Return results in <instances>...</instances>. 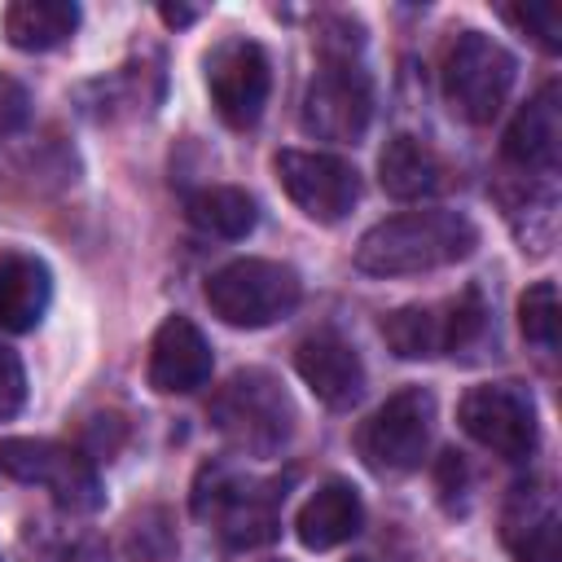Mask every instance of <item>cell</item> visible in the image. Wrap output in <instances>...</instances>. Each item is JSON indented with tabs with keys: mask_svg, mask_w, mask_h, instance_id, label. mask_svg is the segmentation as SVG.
I'll use <instances>...</instances> for the list:
<instances>
[{
	"mask_svg": "<svg viewBox=\"0 0 562 562\" xmlns=\"http://www.w3.org/2000/svg\"><path fill=\"white\" fill-rule=\"evenodd\" d=\"M303 299V281L281 259H233L206 277V307L233 329H263L285 321Z\"/></svg>",
	"mask_w": 562,
	"mask_h": 562,
	"instance_id": "obj_5",
	"label": "cell"
},
{
	"mask_svg": "<svg viewBox=\"0 0 562 562\" xmlns=\"http://www.w3.org/2000/svg\"><path fill=\"white\" fill-rule=\"evenodd\" d=\"M79 26L75 0H13L4 9V40L22 53H48L66 44Z\"/></svg>",
	"mask_w": 562,
	"mask_h": 562,
	"instance_id": "obj_19",
	"label": "cell"
},
{
	"mask_svg": "<svg viewBox=\"0 0 562 562\" xmlns=\"http://www.w3.org/2000/svg\"><path fill=\"white\" fill-rule=\"evenodd\" d=\"M514 26H522L544 53H558L562 48V18L553 4H527V9H501Z\"/></svg>",
	"mask_w": 562,
	"mask_h": 562,
	"instance_id": "obj_25",
	"label": "cell"
},
{
	"mask_svg": "<svg viewBox=\"0 0 562 562\" xmlns=\"http://www.w3.org/2000/svg\"><path fill=\"white\" fill-rule=\"evenodd\" d=\"M479 246V224L465 211L426 206L378 220L356 241V268L369 277H417L470 259Z\"/></svg>",
	"mask_w": 562,
	"mask_h": 562,
	"instance_id": "obj_1",
	"label": "cell"
},
{
	"mask_svg": "<svg viewBox=\"0 0 562 562\" xmlns=\"http://www.w3.org/2000/svg\"><path fill=\"white\" fill-rule=\"evenodd\" d=\"M430 426H435V395L426 386H404L360 422L356 452L373 474H408L426 457Z\"/></svg>",
	"mask_w": 562,
	"mask_h": 562,
	"instance_id": "obj_7",
	"label": "cell"
},
{
	"mask_svg": "<svg viewBox=\"0 0 562 562\" xmlns=\"http://www.w3.org/2000/svg\"><path fill=\"white\" fill-rule=\"evenodd\" d=\"M184 211H189V220H193L202 233L224 237V241H241V237H250L255 224H259L255 198H250L246 189H237V184H206V189L189 193Z\"/></svg>",
	"mask_w": 562,
	"mask_h": 562,
	"instance_id": "obj_20",
	"label": "cell"
},
{
	"mask_svg": "<svg viewBox=\"0 0 562 562\" xmlns=\"http://www.w3.org/2000/svg\"><path fill=\"white\" fill-rule=\"evenodd\" d=\"M22 562H105V544L70 522L57 518H26L18 531Z\"/></svg>",
	"mask_w": 562,
	"mask_h": 562,
	"instance_id": "obj_21",
	"label": "cell"
},
{
	"mask_svg": "<svg viewBox=\"0 0 562 562\" xmlns=\"http://www.w3.org/2000/svg\"><path fill=\"white\" fill-rule=\"evenodd\" d=\"M373 119V88L360 61L351 57H321V70L303 88L299 123L316 140L334 145H356L369 132Z\"/></svg>",
	"mask_w": 562,
	"mask_h": 562,
	"instance_id": "obj_8",
	"label": "cell"
},
{
	"mask_svg": "<svg viewBox=\"0 0 562 562\" xmlns=\"http://www.w3.org/2000/svg\"><path fill=\"white\" fill-rule=\"evenodd\" d=\"M382 338L400 360H430L443 356V316L439 303H408L382 321Z\"/></svg>",
	"mask_w": 562,
	"mask_h": 562,
	"instance_id": "obj_22",
	"label": "cell"
},
{
	"mask_svg": "<svg viewBox=\"0 0 562 562\" xmlns=\"http://www.w3.org/2000/svg\"><path fill=\"white\" fill-rule=\"evenodd\" d=\"M272 171L285 189V198L316 224H338L360 202V171L321 149H281L272 158Z\"/></svg>",
	"mask_w": 562,
	"mask_h": 562,
	"instance_id": "obj_11",
	"label": "cell"
},
{
	"mask_svg": "<svg viewBox=\"0 0 562 562\" xmlns=\"http://www.w3.org/2000/svg\"><path fill=\"white\" fill-rule=\"evenodd\" d=\"M378 180L391 198L400 202H417V198H435L452 184L448 162L435 154L430 140L413 136V132H395L382 154H378Z\"/></svg>",
	"mask_w": 562,
	"mask_h": 562,
	"instance_id": "obj_17",
	"label": "cell"
},
{
	"mask_svg": "<svg viewBox=\"0 0 562 562\" xmlns=\"http://www.w3.org/2000/svg\"><path fill=\"white\" fill-rule=\"evenodd\" d=\"M294 400L268 369H237L211 400V426L246 457H272L294 435Z\"/></svg>",
	"mask_w": 562,
	"mask_h": 562,
	"instance_id": "obj_3",
	"label": "cell"
},
{
	"mask_svg": "<svg viewBox=\"0 0 562 562\" xmlns=\"http://www.w3.org/2000/svg\"><path fill=\"white\" fill-rule=\"evenodd\" d=\"M457 422H461V430L479 448H487V452H496L505 461L531 457L536 435H540V426H536V400H531V391L522 382H483V386H470L461 395V404H457Z\"/></svg>",
	"mask_w": 562,
	"mask_h": 562,
	"instance_id": "obj_9",
	"label": "cell"
},
{
	"mask_svg": "<svg viewBox=\"0 0 562 562\" xmlns=\"http://www.w3.org/2000/svg\"><path fill=\"white\" fill-rule=\"evenodd\" d=\"M158 18L167 26H189V22H198V9H189V4H158Z\"/></svg>",
	"mask_w": 562,
	"mask_h": 562,
	"instance_id": "obj_28",
	"label": "cell"
},
{
	"mask_svg": "<svg viewBox=\"0 0 562 562\" xmlns=\"http://www.w3.org/2000/svg\"><path fill=\"white\" fill-rule=\"evenodd\" d=\"M439 312H443V347H448L443 356H461V351H470L487 338L492 312H487V299H483L479 285H465L461 294L443 299Z\"/></svg>",
	"mask_w": 562,
	"mask_h": 562,
	"instance_id": "obj_23",
	"label": "cell"
},
{
	"mask_svg": "<svg viewBox=\"0 0 562 562\" xmlns=\"http://www.w3.org/2000/svg\"><path fill=\"white\" fill-rule=\"evenodd\" d=\"M505 162H514L522 176H549L562 154V92L549 79L505 127Z\"/></svg>",
	"mask_w": 562,
	"mask_h": 562,
	"instance_id": "obj_15",
	"label": "cell"
},
{
	"mask_svg": "<svg viewBox=\"0 0 562 562\" xmlns=\"http://www.w3.org/2000/svg\"><path fill=\"white\" fill-rule=\"evenodd\" d=\"M290 479H255L233 465H202L193 483V514L206 518L224 544L259 549L281 531V501Z\"/></svg>",
	"mask_w": 562,
	"mask_h": 562,
	"instance_id": "obj_2",
	"label": "cell"
},
{
	"mask_svg": "<svg viewBox=\"0 0 562 562\" xmlns=\"http://www.w3.org/2000/svg\"><path fill=\"white\" fill-rule=\"evenodd\" d=\"M0 470L18 483L44 487L53 496V505L66 509L70 518L97 514L105 501L92 457H83L79 448H66L57 439H4L0 443Z\"/></svg>",
	"mask_w": 562,
	"mask_h": 562,
	"instance_id": "obj_6",
	"label": "cell"
},
{
	"mask_svg": "<svg viewBox=\"0 0 562 562\" xmlns=\"http://www.w3.org/2000/svg\"><path fill=\"white\" fill-rule=\"evenodd\" d=\"M294 369H299L303 386L325 408H351L364 395V360H360V351L347 338L329 334V329H321V334H312V338H303L294 347Z\"/></svg>",
	"mask_w": 562,
	"mask_h": 562,
	"instance_id": "obj_14",
	"label": "cell"
},
{
	"mask_svg": "<svg viewBox=\"0 0 562 562\" xmlns=\"http://www.w3.org/2000/svg\"><path fill=\"white\" fill-rule=\"evenodd\" d=\"M53 303V272L44 259L9 250L0 255V329L31 334Z\"/></svg>",
	"mask_w": 562,
	"mask_h": 562,
	"instance_id": "obj_18",
	"label": "cell"
},
{
	"mask_svg": "<svg viewBox=\"0 0 562 562\" xmlns=\"http://www.w3.org/2000/svg\"><path fill=\"white\" fill-rule=\"evenodd\" d=\"M211 369H215V356L206 334L189 316H167L149 342V364H145L149 386L158 395H189L211 382Z\"/></svg>",
	"mask_w": 562,
	"mask_h": 562,
	"instance_id": "obj_13",
	"label": "cell"
},
{
	"mask_svg": "<svg viewBox=\"0 0 562 562\" xmlns=\"http://www.w3.org/2000/svg\"><path fill=\"white\" fill-rule=\"evenodd\" d=\"M558 325H562L558 285H553V281L527 285L522 299H518V329H522V338L549 351V347H558Z\"/></svg>",
	"mask_w": 562,
	"mask_h": 562,
	"instance_id": "obj_24",
	"label": "cell"
},
{
	"mask_svg": "<svg viewBox=\"0 0 562 562\" xmlns=\"http://www.w3.org/2000/svg\"><path fill=\"white\" fill-rule=\"evenodd\" d=\"M26 404V369L13 347L0 342V422H9Z\"/></svg>",
	"mask_w": 562,
	"mask_h": 562,
	"instance_id": "obj_27",
	"label": "cell"
},
{
	"mask_svg": "<svg viewBox=\"0 0 562 562\" xmlns=\"http://www.w3.org/2000/svg\"><path fill=\"white\" fill-rule=\"evenodd\" d=\"M514 70L518 61L501 40L483 31H457L439 57V92L461 123L483 127L501 114L514 88Z\"/></svg>",
	"mask_w": 562,
	"mask_h": 562,
	"instance_id": "obj_4",
	"label": "cell"
},
{
	"mask_svg": "<svg viewBox=\"0 0 562 562\" xmlns=\"http://www.w3.org/2000/svg\"><path fill=\"white\" fill-rule=\"evenodd\" d=\"M202 66H206V92H211L215 114L237 132L255 127L272 97L268 53L246 35H228L206 53Z\"/></svg>",
	"mask_w": 562,
	"mask_h": 562,
	"instance_id": "obj_10",
	"label": "cell"
},
{
	"mask_svg": "<svg viewBox=\"0 0 562 562\" xmlns=\"http://www.w3.org/2000/svg\"><path fill=\"white\" fill-rule=\"evenodd\" d=\"M360 527H364V501H360L356 483H347V479H325L294 514V536L312 553H329V549L356 540Z\"/></svg>",
	"mask_w": 562,
	"mask_h": 562,
	"instance_id": "obj_16",
	"label": "cell"
},
{
	"mask_svg": "<svg viewBox=\"0 0 562 562\" xmlns=\"http://www.w3.org/2000/svg\"><path fill=\"white\" fill-rule=\"evenodd\" d=\"M26 123H31V92L13 75H0V145L13 140Z\"/></svg>",
	"mask_w": 562,
	"mask_h": 562,
	"instance_id": "obj_26",
	"label": "cell"
},
{
	"mask_svg": "<svg viewBox=\"0 0 562 562\" xmlns=\"http://www.w3.org/2000/svg\"><path fill=\"white\" fill-rule=\"evenodd\" d=\"M501 540L518 562H558L562 509L549 483H518L501 509Z\"/></svg>",
	"mask_w": 562,
	"mask_h": 562,
	"instance_id": "obj_12",
	"label": "cell"
}]
</instances>
